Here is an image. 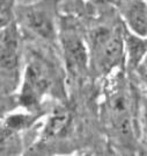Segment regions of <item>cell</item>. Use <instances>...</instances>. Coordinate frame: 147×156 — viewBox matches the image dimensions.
Here are the masks:
<instances>
[{
  "label": "cell",
  "instance_id": "cell-6",
  "mask_svg": "<svg viewBox=\"0 0 147 156\" xmlns=\"http://www.w3.org/2000/svg\"><path fill=\"white\" fill-rule=\"evenodd\" d=\"M23 34L16 21L1 27L0 32V77L2 98L14 96L23 72Z\"/></svg>",
  "mask_w": 147,
  "mask_h": 156
},
{
  "label": "cell",
  "instance_id": "cell-12",
  "mask_svg": "<svg viewBox=\"0 0 147 156\" xmlns=\"http://www.w3.org/2000/svg\"><path fill=\"white\" fill-rule=\"evenodd\" d=\"M118 0H87V11L89 15L115 9Z\"/></svg>",
  "mask_w": 147,
  "mask_h": 156
},
{
  "label": "cell",
  "instance_id": "cell-10",
  "mask_svg": "<svg viewBox=\"0 0 147 156\" xmlns=\"http://www.w3.org/2000/svg\"><path fill=\"white\" fill-rule=\"evenodd\" d=\"M125 27V26H124ZM126 70L134 72L147 54V39L140 37L124 28Z\"/></svg>",
  "mask_w": 147,
  "mask_h": 156
},
{
  "label": "cell",
  "instance_id": "cell-2",
  "mask_svg": "<svg viewBox=\"0 0 147 156\" xmlns=\"http://www.w3.org/2000/svg\"><path fill=\"white\" fill-rule=\"evenodd\" d=\"M93 22L86 29L89 48L90 73L105 79L114 72L126 69L124 23L116 9L90 15Z\"/></svg>",
  "mask_w": 147,
  "mask_h": 156
},
{
  "label": "cell",
  "instance_id": "cell-8",
  "mask_svg": "<svg viewBox=\"0 0 147 156\" xmlns=\"http://www.w3.org/2000/svg\"><path fill=\"white\" fill-rule=\"evenodd\" d=\"M45 115L43 112H34L16 107L2 114L1 136L22 135L23 132L30 129Z\"/></svg>",
  "mask_w": 147,
  "mask_h": 156
},
{
  "label": "cell",
  "instance_id": "cell-11",
  "mask_svg": "<svg viewBox=\"0 0 147 156\" xmlns=\"http://www.w3.org/2000/svg\"><path fill=\"white\" fill-rule=\"evenodd\" d=\"M18 0H0V25L7 26L15 21Z\"/></svg>",
  "mask_w": 147,
  "mask_h": 156
},
{
  "label": "cell",
  "instance_id": "cell-15",
  "mask_svg": "<svg viewBox=\"0 0 147 156\" xmlns=\"http://www.w3.org/2000/svg\"><path fill=\"white\" fill-rule=\"evenodd\" d=\"M134 72L137 73V76L140 78V80L146 85V87H147V54Z\"/></svg>",
  "mask_w": 147,
  "mask_h": 156
},
{
  "label": "cell",
  "instance_id": "cell-5",
  "mask_svg": "<svg viewBox=\"0 0 147 156\" xmlns=\"http://www.w3.org/2000/svg\"><path fill=\"white\" fill-rule=\"evenodd\" d=\"M58 46L63 56L65 71L74 80H81L90 73L89 48L86 29L77 14H60Z\"/></svg>",
  "mask_w": 147,
  "mask_h": 156
},
{
  "label": "cell",
  "instance_id": "cell-1",
  "mask_svg": "<svg viewBox=\"0 0 147 156\" xmlns=\"http://www.w3.org/2000/svg\"><path fill=\"white\" fill-rule=\"evenodd\" d=\"M125 71L118 70L104 79L100 117L109 136L122 147L131 148L140 134V100Z\"/></svg>",
  "mask_w": 147,
  "mask_h": 156
},
{
  "label": "cell",
  "instance_id": "cell-14",
  "mask_svg": "<svg viewBox=\"0 0 147 156\" xmlns=\"http://www.w3.org/2000/svg\"><path fill=\"white\" fill-rule=\"evenodd\" d=\"M139 129L140 134L147 140V97L141 98L139 106Z\"/></svg>",
  "mask_w": 147,
  "mask_h": 156
},
{
  "label": "cell",
  "instance_id": "cell-13",
  "mask_svg": "<svg viewBox=\"0 0 147 156\" xmlns=\"http://www.w3.org/2000/svg\"><path fill=\"white\" fill-rule=\"evenodd\" d=\"M65 6L64 13L77 14V15H83L87 11V0H59V4Z\"/></svg>",
  "mask_w": 147,
  "mask_h": 156
},
{
  "label": "cell",
  "instance_id": "cell-4",
  "mask_svg": "<svg viewBox=\"0 0 147 156\" xmlns=\"http://www.w3.org/2000/svg\"><path fill=\"white\" fill-rule=\"evenodd\" d=\"M59 0H34L28 4H19L15 21L23 36L46 47L59 49Z\"/></svg>",
  "mask_w": 147,
  "mask_h": 156
},
{
  "label": "cell",
  "instance_id": "cell-7",
  "mask_svg": "<svg viewBox=\"0 0 147 156\" xmlns=\"http://www.w3.org/2000/svg\"><path fill=\"white\" fill-rule=\"evenodd\" d=\"M115 9L128 30L147 39V0H118Z\"/></svg>",
  "mask_w": 147,
  "mask_h": 156
},
{
  "label": "cell",
  "instance_id": "cell-3",
  "mask_svg": "<svg viewBox=\"0 0 147 156\" xmlns=\"http://www.w3.org/2000/svg\"><path fill=\"white\" fill-rule=\"evenodd\" d=\"M56 66L42 51L32 49L27 55L22 79L14 94L15 108L42 112L44 100L57 87Z\"/></svg>",
  "mask_w": 147,
  "mask_h": 156
},
{
  "label": "cell",
  "instance_id": "cell-9",
  "mask_svg": "<svg viewBox=\"0 0 147 156\" xmlns=\"http://www.w3.org/2000/svg\"><path fill=\"white\" fill-rule=\"evenodd\" d=\"M72 125V115L64 106L56 107L44 120L41 132V141L62 139L67 135Z\"/></svg>",
  "mask_w": 147,
  "mask_h": 156
}]
</instances>
